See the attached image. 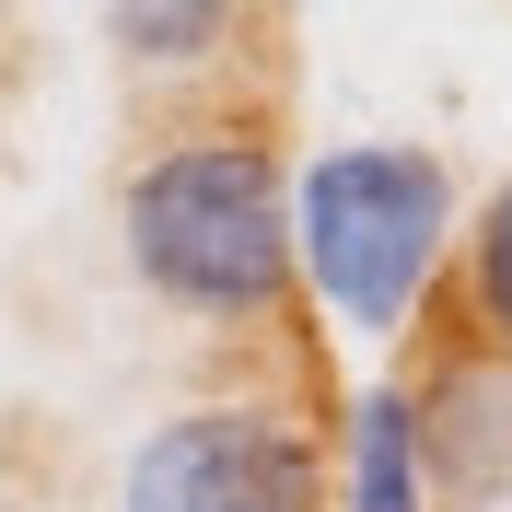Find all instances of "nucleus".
Returning <instances> with one entry per match:
<instances>
[{
	"label": "nucleus",
	"mask_w": 512,
	"mask_h": 512,
	"mask_svg": "<svg viewBox=\"0 0 512 512\" xmlns=\"http://www.w3.org/2000/svg\"><path fill=\"white\" fill-rule=\"evenodd\" d=\"M128 268L175 303V315H268L291 291V187L268 140L198 128L175 152L140 163L128 187Z\"/></svg>",
	"instance_id": "1"
},
{
	"label": "nucleus",
	"mask_w": 512,
	"mask_h": 512,
	"mask_svg": "<svg viewBox=\"0 0 512 512\" xmlns=\"http://www.w3.org/2000/svg\"><path fill=\"white\" fill-rule=\"evenodd\" d=\"M454 245V175L419 140H338L291 187V268L326 291V315L396 338Z\"/></svg>",
	"instance_id": "2"
},
{
	"label": "nucleus",
	"mask_w": 512,
	"mask_h": 512,
	"mask_svg": "<svg viewBox=\"0 0 512 512\" xmlns=\"http://www.w3.org/2000/svg\"><path fill=\"white\" fill-rule=\"evenodd\" d=\"M117 512H326L315 443L268 408H175L128 454Z\"/></svg>",
	"instance_id": "3"
},
{
	"label": "nucleus",
	"mask_w": 512,
	"mask_h": 512,
	"mask_svg": "<svg viewBox=\"0 0 512 512\" xmlns=\"http://www.w3.org/2000/svg\"><path fill=\"white\" fill-rule=\"evenodd\" d=\"M419 466H443L466 489H501L512 478V396L489 373H454L431 408H419Z\"/></svg>",
	"instance_id": "4"
},
{
	"label": "nucleus",
	"mask_w": 512,
	"mask_h": 512,
	"mask_svg": "<svg viewBox=\"0 0 512 512\" xmlns=\"http://www.w3.org/2000/svg\"><path fill=\"white\" fill-rule=\"evenodd\" d=\"M431 466H419V408L408 396H361L350 408V512H419Z\"/></svg>",
	"instance_id": "5"
},
{
	"label": "nucleus",
	"mask_w": 512,
	"mask_h": 512,
	"mask_svg": "<svg viewBox=\"0 0 512 512\" xmlns=\"http://www.w3.org/2000/svg\"><path fill=\"white\" fill-rule=\"evenodd\" d=\"M105 35H117L128 59H210L233 24L210 0H128V12H105Z\"/></svg>",
	"instance_id": "6"
},
{
	"label": "nucleus",
	"mask_w": 512,
	"mask_h": 512,
	"mask_svg": "<svg viewBox=\"0 0 512 512\" xmlns=\"http://www.w3.org/2000/svg\"><path fill=\"white\" fill-rule=\"evenodd\" d=\"M478 315H489V338L512 350V187L489 198V222H478Z\"/></svg>",
	"instance_id": "7"
}]
</instances>
